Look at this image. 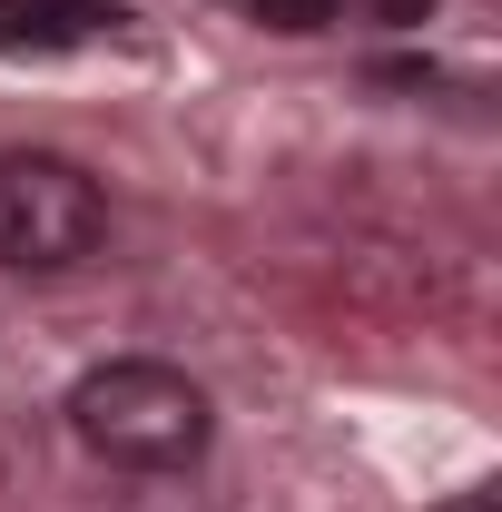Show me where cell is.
I'll return each instance as SVG.
<instances>
[{"label": "cell", "instance_id": "cell-5", "mask_svg": "<svg viewBox=\"0 0 502 512\" xmlns=\"http://www.w3.org/2000/svg\"><path fill=\"white\" fill-rule=\"evenodd\" d=\"M365 10H375L384 30H424V20H434V0H365Z\"/></svg>", "mask_w": 502, "mask_h": 512}, {"label": "cell", "instance_id": "cell-7", "mask_svg": "<svg viewBox=\"0 0 502 512\" xmlns=\"http://www.w3.org/2000/svg\"><path fill=\"white\" fill-rule=\"evenodd\" d=\"M0 10H10V0H0Z\"/></svg>", "mask_w": 502, "mask_h": 512}, {"label": "cell", "instance_id": "cell-6", "mask_svg": "<svg viewBox=\"0 0 502 512\" xmlns=\"http://www.w3.org/2000/svg\"><path fill=\"white\" fill-rule=\"evenodd\" d=\"M443 512H493V483H473V493H463V503H443Z\"/></svg>", "mask_w": 502, "mask_h": 512}, {"label": "cell", "instance_id": "cell-2", "mask_svg": "<svg viewBox=\"0 0 502 512\" xmlns=\"http://www.w3.org/2000/svg\"><path fill=\"white\" fill-rule=\"evenodd\" d=\"M99 237H109V197L79 158H50V148L0 158V266L60 276L79 256H99Z\"/></svg>", "mask_w": 502, "mask_h": 512}, {"label": "cell", "instance_id": "cell-4", "mask_svg": "<svg viewBox=\"0 0 502 512\" xmlns=\"http://www.w3.org/2000/svg\"><path fill=\"white\" fill-rule=\"evenodd\" d=\"M247 20L296 30V40H306V30H335V20H345V0H247Z\"/></svg>", "mask_w": 502, "mask_h": 512}, {"label": "cell", "instance_id": "cell-3", "mask_svg": "<svg viewBox=\"0 0 502 512\" xmlns=\"http://www.w3.org/2000/svg\"><path fill=\"white\" fill-rule=\"evenodd\" d=\"M109 30H119V10H99V0H10L0 10V50H79Z\"/></svg>", "mask_w": 502, "mask_h": 512}, {"label": "cell", "instance_id": "cell-1", "mask_svg": "<svg viewBox=\"0 0 502 512\" xmlns=\"http://www.w3.org/2000/svg\"><path fill=\"white\" fill-rule=\"evenodd\" d=\"M69 434L119 473H178V463L207 453L217 404H207L197 375L158 365V355H109V365H89L69 384Z\"/></svg>", "mask_w": 502, "mask_h": 512}]
</instances>
